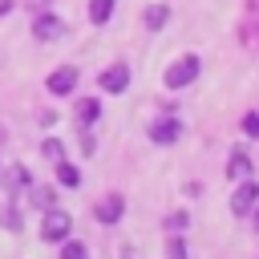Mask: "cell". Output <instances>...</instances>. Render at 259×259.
<instances>
[{
    "mask_svg": "<svg viewBox=\"0 0 259 259\" xmlns=\"http://www.w3.org/2000/svg\"><path fill=\"white\" fill-rule=\"evenodd\" d=\"M198 77H202V57H198V53H182V57H174V61L166 65L162 85H166L170 93H182V89H190Z\"/></svg>",
    "mask_w": 259,
    "mask_h": 259,
    "instance_id": "cell-1",
    "label": "cell"
},
{
    "mask_svg": "<svg viewBox=\"0 0 259 259\" xmlns=\"http://www.w3.org/2000/svg\"><path fill=\"white\" fill-rule=\"evenodd\" d=\"M36 235H40V243H49V247L65 243V239L73 235V214H69L61 202L49 206V210H40V227H36Z\"/></svg>",
    "mask_w": 259,
    "mask_h": 259,
    "instance_id": "cell-2",
    "label": "cell"
},
{
    "mask_svg": "<svg viewBox=\"0 0 259 259\" xmlns=\"http://www.w3.org/2000/svg\"><path fill=\"white\" fill-rule=\"evenodd\" d=\"M146 138H150L154 146H178V142L186 138V121H182L178 113H158V117L146 125Z\"/></svg>",
    "mask_w": 259,
    "mask_h": 259,
    "instance_id": "cell-3",
    "label": "cell"
},
{
    "mask_svg": "<svg viewBox=\"0 0 259 259\" xmlns=\"http://www.w3.org/2000/svg\"><path fill=\"white\" fill-rule=\"evenodd\" d=\"M28 32H32V40L53 45V40H61V36L69 32V24H65V16H57L53 8H45V12H32V16H28Z\"/></svg>",
    "mask_w": 259,
    "mask_h": 259,
    "instance_id": "cell-4",
    "label": "cell"
},
{
    "mask_svg": "<svg viewBox=\"0 0 259 259\" xmlns=\"http://www.w3.org/2000/svg\"><path fill=\"white\" fill-rule=\"evenodd\" d=\"M125 210H130V198H125L121 190H105V194L93 202V219H97V227H117V223L125 219Z\"/></svg>",
    "mask_w": 259,
    "mask_h": 259,
    "instance_id": "cell-5",
    "label": "cell"
},
{
    "mask_svg": "<svg viewBox=\"0 0 259 259\" xmlns=\"http://www.w3.org/2000/svg\"><path fill=\"white\" fill-rule=\"evenodd\" d=\"M130 81H134V69H130V61H109V65L97 73V89H101L105 97H117V93H125V89H130Z\"/></svg>",
    "mask_w": 259,
    "mask_h": 259,
    "instance_id": "cell-6",
    "label": "cell"
},
{
    "mask_svg": "<svg viewBox=\"0 0 259 259\" xmlns=\"http://www.w3.org/2000/svg\"><path fill=\"white\" fill-rule=\"evenodd\" d=\"M255 206H259V178L247 174V178H239L235 190H231V214H235V219H247Z\"/></svg>",
    "mask_w": 259,
    "mask_h": 259,
    "instance_id": "cell-7",
    "label": "cell"
},
{
    "mask_svg": "<svg viewBox=\"0 0 259 259\" xmlns=\"http://www.w3.org/2000/svg\"><path fill=\"white\" fill-rule=\"evenodd\" d=\"M77 85H81V69H77V65H57V69L45 77L49 97H73Z\"/></svg>",
    "mask_w": 259,
    "mask_h": 259,
    "instance_id": "cell-8",
    "label": "cell"
},
{
    "mask_svg": "<svg viewBox=\"0 0 259 259\" xmlns=\"http://www.w3.org/2000/svg\"><path fill=\"white\" fill-rule=\"evenodd\" d=\"M32 182H36V178H32V170H28L24 162H8V166H0V190H4L8 198H20Z\"/></svg>",
    "mask_w": 259,
    "mask_h": 259,
    "instance_id": "cell-9",
    "label": "cell"
},
{
    "mask_svg": "<svg viewBox=\"0 0 259 259\" xmlns=\"http://www.w3.org/2000/svg\"><path fill=\"white\" fill-rule=\"evenodd\" d=\"M101 113H105V101H101L97 93L73 101V121H77V130H93V125L101 121Z\"/></svg>",
    "mask_w": 259,
    "mask_h": 259,
    "instance_id": "cell-10",
    "label": "cell"
},
{
    "mask_svg": "<svg viewBox=\"0 0 259 259\" xmlns=\"http://www.w3.org/2000/svg\"><path fill=\"white\" fill-rule=\"evenodd\" d=\"M61 202V186L57 182H32L28 190H24V206L28 210H49V206H57Z\"/></svg>",
    "mask_w": 259,
    "mask_h": 259,
    "instance_id": "cell-11",
    "label": "cell"
},
{
    "mask_svg": "<svg viewBox=\"0 0 259 259\" xmlns=\"http://www.w3.org/2000/svg\"><path fill=\"white\" fill-rule=\"evenodd\" d=\"M247 174H255V158H251L247 142H239V146L227 150V178L239 182V178H247Z\"/></svg>",
    "mask_w": 259,
    "mask_h": 259,
    "instance_id": "cell-12",
    "label": "cell"
},
{
    "mask_svg": "<svg viewBox=\"0 0 259 259\" xmlns=\"http://www.w3.org/2000/svg\"><path fill=\"white\" fill-rule=\"evenodd\" d=\"M166 24H170V4H166V0L146 4V12H142V28H146V32H162Z\"/></svg>",
    "mask_w": 259,
    "mask_h": 259,
    "instance_id": "cell-13",
    "label": "cell"
},
{
    "mask_svg": "<svg viewBox=\"0 0 259 259\" xmlns=\"http://www.w3.org/2000/svg\"><path fill=\"white\" fill-rule=\"evenodd\" d=\"M53 182H57L61 190H77V186H81V166L69 162V158L53 162Z\"/></svg>",
    "mask_w": 259,
    "mask_h": 259,
    "instance_id": "cell-14",
    "label": "cell"
},
{
    "mask_svg": "<svg viewBox=\"0 0 259 259\" xmlns=\"http://www.w3.org/2000/svg\"><path fill=\"white\" fill-rule=\"evenodd\" d=\"M0 227L12 231V235L24 231V206H20V198H4V206H0Z\"/></svg>",
    "mask_w": 259,
    "mask_h": 259,
    "instance_id": "cell-15",
    "label": "cell"
},
{
    "mask_svg": "<svg viewBox=\"0 0 259 259\" xmlns=\"http://www.w3.org/2000/svg\"><path fill=\"white\" fill-rule=\"evenodd\" d=\"M113 8H117V0H89V4H85V16H89L93 28H101V24H109Z\"/></svg>",
    "mask_w": 259,
    "mask_h": 259,
    "instance_id": "cell-16",
    "label": "cell"
},
{
    "mask_svg": "<svg viewBox=\"0 0 259 259\" xmlns=\"http://www.w3.org/2000/svg\"><path fill=\"white\" fill-rule=\"evenodd\" d=\"M40 158L53 166V162H61V158H69V146H65V138H57V134H49V138H40Z\"/></svg>",
    "mask_w": 259,
    "mask_h": 259,
    "instance_id": "cell-17",
    "label": "cell"
},
{
    "mask_svg": "<svg viewBox=\"0 0 259 259\" xmlns=\"http://www.w3.org/2000/svg\"><path fill=\"white\" fill-rule=\"evenodd\" d=\"M162 227H166V231L186 235V231L194 227V219H190V210H186V206H174V210H166V214H162Z\"/></svg>",
    "mask_w": 259,
    "mask_h": 259,
    "instance_id": "cell-18",
    "label": "cell"
},
{
    "mask_svg": "<svg viewBox=\"0 0 259 259\" xmlns=\"http://www.w3.org/2000/svg\"><path fill=\"white\" fill-rule=\"evenodd\" d=\"M162 255H166V259H190V243H186V235H178V231H166Z\"/></svg>",
    "mask_w": 259,
    "mask_h": 259,
    "instance_id": "cell-19",
    "label": "cell"
},
{
    "mask_svg": "<svg viewBox=\"0 0 259 259\" xmlns=\"http://www.w3.org/2000/svg\"><path fill=\"white\" fill-rule=\"evenodd\" d=\"M57 247H61V255H57V259H93V255H89V247H85L81 239H73V235H69L65 243H57Z\"/></svg>",
    "mask_w": 259,
    "mask_h": 259,
    "instance_id": "cell-20",
    "label": "cell"
},
{
    "mask_svg": "<svg viewBox=\"0 0 259 259\" xmlns=\"http://www.w3.org/2000/svg\"><path fill=\"white\" fill-rule=\"evenodd\" d=\"M239 130H243L247 142H259V109H247V113L239 117Z\"/></svg>",
    "mask_w": 259,
    "mask_h": 259,
    "instance_id": "cell-21",
    "label": "cell"
},
{
    "mask_svg": "<svg viewBox=\"0 0 259 259\" xmlns=\"http://www.w3.org/2000/svg\"><path fill=\"white\" fill-rule=\"evenodd\" d=\"M81 154H85V158L97 154V134H93V130H81Z\"/></svg>",
    "mask_w": 259,
    "mask_h": 259,
    "instance_id": "cell-22",
    "label": "cell"
},
{
    "mask_svg": "<svg viewBox=\"0 0 259 259\" xmlns=\"http://www.w3.org/2000/svg\"><path fill=\"white\" fill-rule=\"evenodd\" d=\"M36 121H40V130H53V125H57V109H40Z\"/></svg>",
    "mask_w": 259,
    "mask_h": 259,
    "instance_id": "cell-23",
    "label": "cell"
},
{
    "mask_svg": "<svg viewBox=\"0 0 259 259\" xmlns=\"http://www.w3.org/2000/svg\"><path fill=\"white\" fill-rule=\"evenodd\" d=\"M158 113H178V97H158Z\"/></svg>",
    "mask_w": 259,
    "mask_h": 259,
    "instance_id": "cell-24",
    "label": "cell"
},
{
    "mask_svg": "<svg viewBox=\"0 0 259 259\" xmlns=\"http://www.w3.org/2000/svg\"><path fill=\"white\" fill-rule=\"evenodd\" d=\"M16 4H24L28 12H45V8H53V0H16Z\"/></svg>",
    "mask_w": 259,
    "mask_h": 259,
    "instance_id": "cell-25",
    "label": "cell"
},
{
    "mask_svg": "<svg viewBox=\"0 0 259 259\" xmlns=\"http://www.w3.org/2000/svg\"><path fill=\"white\" fill-rule=\"evenodd\" d=\"M182 194H186V198H198V194H202V182H186Z\"/></svg>",
    "mask_w": 259,
    "mask_h": 259,
    "instance_id": "cell-26",
    "label": "cell"
},
{
    "mask_svg": "<svg viewBox=\"0 0 259 259\" xmlns=\"http://www.w3.org/2000/svg\"><path fill=\"white\" fill-rule=\"evenodd\" d=\"M12 8H16V0H0V20H4V16L12 12Z\"/></svg>",
    "mask_w": 259,
    "mask_h": 259,
    "instance_id": "cell-27",
    "label": "cell"
},
{
    "mask_svg": "<svg viewBox=\"0 0 259 259\" xmlns=\"http://www.w3.org/2000/svg\"><path fill=\"white\" fill-rule=\"evenodd\" d=\"M247 219H251V231H255V235H259V206H255V210H251V214H247Z\"/></svg>",
    "mask_w": 259,
    "mask_h": 259,
    "instance_id": "cell-28",
    "label": "cell"
},
{
    "mask_svg": "<svg viewBox=\"0 0 259 259\" xmlns=\"http://www.w3.org/2000/svg\"><path fill=\"white\" fill-rule=\"evenodd\" d=\"M4 138H8V134H4V125H0V146H4Z\"/></svg>",
    "mask_w": 259,
    "mask_h": 259,
    "instance_id": "cell-29",
    "label": "cell"
}]
</instances>
